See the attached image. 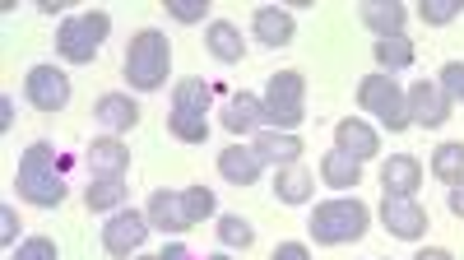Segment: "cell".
<instances>
[{
	"mask_svg": "<svg viewBox=\"0 0 464 260\" xmlns=\"http://www.w3.org/2000/svg\"><path fill=\"white\" fill-rule=\"evenodd\" d=\"M14 237H19V214H14V205H5L0 209V242L14 246Z\"/></svg>",
	"mask_w": 464,
	"mask_h": 260,
	"instance_id": "33",
	"label": "cell"
},
{
	"mask_svg": "<svg viewBox=\"0 0 464 260\" xmlns=\"http://www.w3.org/2000/svg\"><path fill=\"white\" fill-rule=\"evenodd\" d=\"M14 126V98L5 93V98H0V130H10Z\"/></svg>",
	"mask_w": 464,
	"mask_h": 260,
	"instance_id": "35",
	"label": "cell"
},
{
	"mask_svg": "<svg viewBox=\"0 0 464 260\" xmlns=\"http://www.w3.org/2000/svg\"><path fill=\"white\" fill-rule=\"evenodd\" d=\"M450 214H455V218H464V181H459V186H450Z\"/></svg>",
	"mask_w": 464,
	"mask_h": 260,
	"instance_id": "36",
	"label": "cell"
},
{
	"mask_svg": "<svg viewBox=\"0 0 464 260\" xmlns=\"http://www.w3.org/2000/svg\"><path fill=\"white\" fill-rule=\"evenodd\" d=\"M358 102H362V111H372V117L391 130V135H400V130L413 126V121H409V93L391 80V74H367V80L358 84Z\"/></svg>",
	"mask_w": 464,
	"mask_h": 260,
	"instance_id": "8",
	"label": "cell"
},
{
	"mask_svg": "<svg viewBox=\"0 0 464 260\" xmlns=\"http://www.w3.org/2000/svg\"><path fill=\"white\" fill-rule=\"evenodd\" d=\"M432 177L446 181V186H459L464 181V140H450L432 154Z\"/></svg>",
	"mask_w": 464,
	"mask_h": 260,
	"instance_id": "27",
	"label": "cell"
},
{
	"mask_svg": "<svg viewBox=\"0 0 464 260\" xmlns=\"http://www.w3.org/2000/svg\"><path fill=\"white\" fill-rule=\"evenodd\" d=\"M381 223H385L395 237L418 242L422 233H428V209H422L413 196H385V200H381Z\"/></svg>",
	"mask_w": 464,
	"mask_h": 260,
	"instance_id": "12",
	"label": "cell"
},
{
	"mask_svg": "<svg viewBox=\"0 0 464 260\" xmlns=\"http://www.w3.org/2000/svg\"><path fill=\"white\" fill-rule=\"evenodd\" d=\"M93 117H98L111 135H121V130H130V126L140 121V107H135L130 93H102V98L93 102Z\"/></svg>",
	"mask_w": 464,
	"mask_h": 260,
	"instance_id": "19",
	"label": "cell"
},
{
	"mask_svg": "<svg viewBox=\"0 0 464 260\" xmlns=\"http://www.w3.org/2000/svg\"><path fill=\"white\" fill-rule=\"evenodd\" d=\"M265 126L269 130H293L306 121V80L297 70H279V74H269V84H265Z\"/></svg>",
	"mask_w": 464,
	"mask_h": 260,
	"instance_id": "7",
	"label": "cell"
},
{
	"mask_svg": "<svg viewBox=\"0 0 464 260\" xmlns=\"http://www.w3.org/2000/svg\"><path fill=\"white\" fill-rule=\"evenodd\" d=\"M218 172H223V181H232V186H256L260 172H265V159L256 154L251 144H227L223 154H218Z\"/></svg>",
	"mask_w": 464,
	"mask_h": 260,
	"instance_id": "14",
	"label": "cell"
},
{
	"mask_svg": "<svg viewBox=\"0 0 464 260\" xmlns=\"http://www.w3.org/2000/svg\"><path fill=\"white\" fill-rule=\"evenodd\" d=\"M381 74H395V70H409L413 65V43L400 33V37H376V47H372Z\"/></svg>",
	"mask_w": 464,
	"mask_h": 260,
	"instance_id": "24",
	"label": "cell"
},
{
	"mask_svg": "<svg viewBox=\"0 0 464 260\" xmlns=\"http://www.w3.org/2000/svg\"><path fill=\"white\" fill-rule=\"evenodd\" d=\"M168 70H172V43H168V33L140 28L130 37V52H126V80L140 93H153V89L168 84Z\"/></svg>",
	"mask_w": 464,
	"mask_h": 260,
	"instance_id": "4",
	"label": "cell"
},
{
	"mask_svg": "<svg viewBox=\"0 0 464 260\" xmlns=\"http://www.w3.org/2000/svg\"><path fill=\"white\" fill-rule=\"evenodd\" d=\"M24 93L37 111H61L70 102V74L56 70V65H33L28 80H24Z\"/></svg>",
	"mask_w": 464,
	"mask_h": 260,
	"instance_id": "11",
	"label": "cell"
},
{
	"mask_svg": "<svg viewBox=\"0 0 464 260\" xmlns=\"http://www.w3.org/2000/svg\"><path fill=\"white\" fill-rule=\"evenodd\" d=\"M446 93H450V102H464V61H446L441 65V80H437Z\"/></svg>",
	"mask_w": 464,
	"mask_h": 260,
	"instance_id": "32",
	"label": "cell"
},
{
	"mask_svg": "<svg viewBox=\"0 0 464 260\" xmlns=\"http://www.w3.org/2000/svg\"><path fill=\"white\" fill-rule=\"evenodd\" d=\"M70 5V0H37V10H43V14H61Z\"/></svg>",
	"mask_w": 464,
	"mask_h": 260,
	"instance_id": "38",
	"label": "cell"
},
{
	"mask_svg": "<svg viewBox=\"0 0 464 260\" xmlns=\"http://www.w3.org/2000/svg\"><path fill=\"white\" fill-rule=\"evenodd\" d=\"M321 177H325V186H334V191H353V186L362 181V163L334 149V154L321 159Z\"/></svg>",
	"mask_w": 464,
	"mask_h": 260,
	"instance_id": "23",
	"label": "cell"
},
{
	"mask_svg": "<svg viewBox=\"0 0 464 260\" xmlns=\"http://www.w3.org/2000/svg\"><path fill=\"white\" fill-rule=\"evenodd\" d=\"M306 228H312L316 246H343V242H358L372 228V209L358 196H339V200L316 205Z\"/></svg>",
	"mask_w": 464,
	"mask_h": 260,
	"instance_id": "3",
	"label": "cell"
},
{
	"mask_svg": "<svg viewBox=\"0 0 464 260\" xmlns=\"http://www.w3.org/2000/svg\"><path fill=\"white\" fill-rule=\"evenodd\" d=\"M218 242H223V246H242V251H246V246L256 242V228H251V223H246L242 214H223V218H218Z\"/></svg>",
	"mask_w": 464,
	"mask_h": 260,
	"instance_id": "28",
	"label": "cell"
},
{
	"mask_svg": "<svg viewBox=\"0 0 464 260\" xmlns=\"http://www.w3.org/2000/svg\"><path fill=\"white\" fill-rule=\"evenodd\" d=\"M168 14H172L177 24H205L209 0H168Z\"/></svg>",
	"mask_w": 464,
	"mask_h": 260,
	"instance_id": "31",
	"label": "cell"
},
{
	"mask_svg": "<svg viewBox=\"0 0 464 260\" xmlns=\"http://www.w3.org/2000/svg\"><path fill=\"white\" fill-rule=\"evenodd\" d=\"M312 186H316V177L306 172V168H279L275 196H279L284 205H306V200H312Z\"/></svg>",
	"mask_w": 464,
	"mask_h": 260,
	"instance_id": "25",
	"label": "cell"
},
{
	"mask_svg": "<svg viewBox=\"0 0 464 260\" xmlns=\"http://www.w3.org/2000/svg\"><path fill=\"white\" fill-rule=\"evenodd\" d=\"M358 14H362V24H367L376 37H400L404 24H409V10L400 5V0H362Z\"/></svg>",
	"mask_w": 464,
	"mask_h": 260,
	"instance_id": "18",
	"label": "cell"
},
{
	"mask_svg": "<svg viewBox=\"0 0 464 260\" xmlns=\"http://www.w3.org/2000/svg\"><path fill=\"white\" fill-rule=\"evenodd\" d=\"M209 260H232V255H223V251H218V255H209Z\"/></svg>",
	"mask_w": 464,
	"mask_h": 260,
	"instance_id": "39",
	"label": "cell"
},
{
	"mask_svg": "<svg viewBox=\"0 0 464 260\" xmlns=\"http://www.w3.org/2000/svg\"><path fill=\"white\" fill-rule=\"evenodd\" d=\"M135 260H159V255H135Z\"/></svg>",
	"mask_w": 464,
	"mask_h": 260,
	"instance_id": "40",
	"label": "cell"
},
{
	"mask_svg": "<svg viewBox=\"0 0 464 260\" xmlns=\"http://www.w3.org/2000/svg\"><path fill=\"white\" fill-rule=\"evenodd\" d=\"M223 126H227L232 135H246V130L265 126V102L251 98V93H232L227 107H223Z\"/></svg>",
	"mask_w": 464,
	"mask_h": 260,
	"instance_id": "22",
	"label": "cell"
},
{
	"mask_svg": "<svg viewBox=\"0 0 464 260\" xmlns=\"http://www.w3.org/2000/svg\"><path fill=\"white\" fill-rule=\"evenodd\" d=\"M121 200H126V181H121V177H93L89 191H84V205H89L93 214L121 209Z\"/></svg>",
	"mask_w": 464,
	"mask_h": 260,
	"instance_id": "26",
	"label": "cell"
},
{
	"mask_svg": "<svg viewBox=\"0 0 464 260\" xmlns=\"http://www.w3.org/2000/svg\"><path fill=\"white\" fill-rule=\"evenodd\" d=\"M418 181H422V163L409 159V154H391V163L381 168L385 196H413V191H418Z\"/></svg>",
	"mask_w": 464,
	"mask_h": 260,
	"instance_id": "21",
	"label": "cell"
},
{
	"mask_svg": "<svg viewBox=\"0 0 464 260\" xmlns=\"http://www.w3.org/2000/svg\"><path fill=\"white\" fill-rule=\"evenodd\" d=\"M144 237H149V214H140V209H116L102 228V246L116 260H130L144 246Z\"/></svg>",
	"mask_w": 464,
	"mask_h": 260,
	"instance_id": "9",
	"label": "cell"
},
{
	"mask_svg": "<svg viewBox=\"0 0 464 260\" xmlns=\"http://www.w3.org/2000/svg\"><path fill=\"white\" fill-rule=\"evenodd\" d=\"M14 186H19V196L37 209H56L65 200V154L56 144L47 140H37L24 149V159H19V172H14Z\"/></svg>",
	"mask_w": 464,
	"mask_h": 260,
	"instance_id": "1",
	"label": "cell"
},
{
	"mask_svg": "<svg viewBox=\"0 0 464 260\" xmlns=\"http://www.w3.org/2000/svg\"><path fill=\"white\" fill-rule=\"evenodd\" d=\"M334 149H339V154H348V159H358V163H367V159L381 154V135L362 117H343L334 126Z\"/></svg>",
	"mask_w": 464,
	"mask_h": 260,
	"instance_id": "13",
	"label": "cell"
},
{
	"mask_svg": "<svg viewBox=\"0 0 464 260\" xmlns=\"http://www.w3.org/2000/svg\"><path fill=\"white\" fill-rule=\"evenodd\" d=\"M218 209L209 186H186V191H153L149 196V228H163V233H190L196 223H205Z\"/></svg>",
	"mask_w": 464,
	"mask_h": 260,
	"instance_id": "2",
	"label": "cell"
},
{
	"mask_svg": "<svg viewBox=\"0 0 464 260\" xmlns=\"http://www.w3.org/2000/svg\"><path fill=\"white\" fill-rule=\"evenodd\" d=\"M209 102H214V89L205 80H181L172 89V117H168V130L181 140V144H205L209 140Z\"/></svg>",
	"mask_w": 464,
	"mask_h": 260,
	"instance_id": "5",
	"label": "cell"
},
{
	"mask_svg": "<svg viewBox=\"0 0 464 260\" xmlns=\"http://www.w3.org/2000/svg\"><path fill=\"white\" fill-rule=\"evenodd\" d=\"M450 93L437 84V80H418L413 89H409V121L413 126H422V130H437V126H446L450 121Z\"/></svg>",
	"mask_w": 464,
	"mask_h": 260,
	"instance_id": "10",
	"label": "cell"
},
{
	"mask_svg": "<svg viewBox=\"0 0 464 260\" xmlns=\"http://www.w3.org/2000/svg\"><path fill=\"white\" fill-rule=\"evenodd\" d=\"M10 260H61V251L52 237H28V242H19V251Z\"/></svg>",
	"mask_w": 464,
	"mask_h": 260,
	"instance_id": "30",
	"label": "cell"
},
{
	"mask_svg": "<svg viewBox=\"0 0 464 260\" xmlns=\"http://www.w3.org/2000/svg\"><path fill=\"white\" fill-rule=\"evenodd\" d=\"M205 47H209V56L223 61V65H237V61L246 56V43H242L237 24H227V19H214V24L205 28Z\"/></svg>",
	"mask_w": 464,
	"mask_h": 260,
	"instance_id": "20",
	"label": "cell"
},
{
	"mask_svg": "<svg viewBox=\"0 0 464 260\" xmlns=\"http://www.w3.org/2000/svg\"><path fill=\"white\" fill-rule=\"evenodd\" d=\"M111 33V14L107 10H84V14H65L61 28H56V52L70 61V65H89L102 43Z\"/></svg>",
	"mask_w": 464,
	"mask_h": 260,
	"instance_id": "6",
	"label": "cell"
},
{
	"mask_svg": "<svg viewBox=\"0 0 464 260\" xmlns=\"http://www.w3.org/2000/svg\"><path fill=\"white\" fill-rule=\"evenodd\" d=\"M422 24L428 28H446L450 19H459L464 14V0H422Z\"/></svg>",
	"mask_w": 464,
	"mask_h": 260,
	"instance_id": "29",
	"label": "cell"
},
{
	"mask_svg": "<svg viewBox=\"0 0 464 260\" xmlns=\"http://www.w3.org/2000/svg\"><path fill=\"white\" fill-rule=\"evenodd\" d=\"M413 260H455V255H450L446 246H422V251H418Z\"/></svg>",
	"mask_w": 464,
	"mask_h": 260,
	"instance_id": "37",
	"label": "cell"
},
{
	"mask_svg": "<svg viewBox=\"0 0 464 260\" xmlns=\"http://www.w3.org/2000/svg\"><path fill=\"white\" fill-rule=\"evenodd\" d=\"M269 260H312V251H306L302 242H279Z\"/></svg>",
	"mask_w": 464,
	"mask_h": 260,
	"instance_id": "34",
	"label": "cell"
},
{
	"mask_svg": "<svg viewBox=\"0 0 464 260\" xmlns=\"http://www.w3.org/2000/svg\"><path fill=\"white\" fill-rule=\"evenodd\" d=\"M251 33H256V43H265V47H288L293 33H297V19L288 10H279V5H260L251 14Z\"/></svg>",
	"mask_w": 464,
	"mask_h": 260,
	"instance_id": "15",
	"label": "cell"
},
{
	"mask_svg": "<svg viewBox=\"0 0 464 260\" xmlns=\"http://www.w3.org/2000/svg\"><path fill=\"white\" fill-rule=\"evenodd\" d=\"M251 149H256L265 163H275V168H297V159L306 154V144L293 130H260Z\"/></svg>",
	"mask_w": 464,
	"mask_h": 260,
	"instance_id": "16",
	"label": "cell"
},
{
	"mask_svg": "<svg viewBox=\"0 0 464 260\" xmlns=\"http://www.w3.org/2000/svg\"><path fill=\"white\" fill-rule=\"evenodd\" d=\"M89 172H93V177H121V181H126V172H130V149L116 140V135L93 140V144H89Z\"/></svg>",
	"mask_w": 464,
	"mask_h": 260,
	"instance_id": "17",
	"label": "cell"
}]
</instances>
